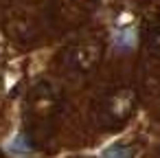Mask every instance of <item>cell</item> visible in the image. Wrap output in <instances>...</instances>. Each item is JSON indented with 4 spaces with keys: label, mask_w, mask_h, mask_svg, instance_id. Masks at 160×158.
I'll return each mask as SVG.
<instances>
[{
    "label": "cell",
    "mask_w": 160,
    "mask_h": 158,
    "mask_svg": "<svg viewBox=\"0 0 160 158\" xmlns=\"http://www.w3.org/2000/svg\"><path fill=\"white\" fill-rule=\"evenodd\" d=\"M136 105H138V94L134 88H129V86L114 88L101 105L103 123L108 127H121L123 123H127L132 119V114L136 112Z\"/></svg>",
    "instance_id": "obj_1"
},
{
    "label": "cell",
    "mask_w": 160,
    "mask_h": 158,
    "mask_svg": "<svg viewBox=\"0 0 160 158\" xmlns=\"http://www.w3.org/2000/svg\"><path fill=\"white\" fill-rule=\"evenodd\" d=\"M62 105V94L59 88L53 86L51 81H40L33 86V90L29 92V101H27V110L29 116L33 121H51L57 110Z\"/></svg>",
    "instance_id": "obj_2"
},
{
    "label": "cell",
    "mask_w": 160,
    "mask_h": 158,
    "mask_svg": "<svg viewBox=\"0 0 160 158\" xmlns=\"http://www.w3.org/2000/svg\"><path fill=\"white\" fill-rule=\"evenodd\" d=\"M103 59V42L97 38H86L77 44H72L66 53L68 68L77 70L79 75H90L99 68Z\"/></svg>",
    "instance_id": "obj_3"
},
{
    "label": "cell",
    "mask_w": 160,
    "mask_h": 158,
    "mask_svg": "<svg viewBox=\"0 0 160 158\" xmlns=\"http://www.w3.org/2000/svg\"><path fill=\"white\" fill-rule=\"evenodd\" d=\"M149 46L153 48L156 55H160V22L156 24V29H153L151 35H149Z\"/></svg>",
    "instance_id": "obj_4"
}]
</instances>
